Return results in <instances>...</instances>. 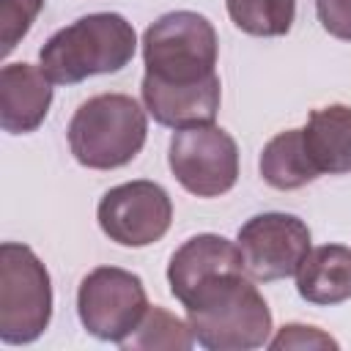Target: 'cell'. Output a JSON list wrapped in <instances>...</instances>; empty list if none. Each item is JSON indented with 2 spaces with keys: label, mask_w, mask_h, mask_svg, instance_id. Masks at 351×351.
<instances>
[{
  "label": "cell",
  "mask_w": 351,
  "mask_h": 351,
  "mask_svg": "<svg viewBox=\"0 0 351 351\" xmlns=\"http://www.w3.org/2000/svg\"><path fill=\"white\" fill-rule=\"evenodd\" d=\"M269 348H274V351H282V348H337V343L315 326L288 324L280 329V335L274 340H269Z\"/></svg>",
  "instance_id": "18"
},
{
  "label": "cell",
  "mask_w": 351,
  "mask_h": 351,
  "mask_svg": "<svg viewBox=\"0 0 351 351\" xmlns=\"http://www.w3.org/2000/svg\"><path fill=\"white\" fill-rule=\"evenodd\" d=\"M195 335L186 321L176 318L165 307H148L140 326L121 343V348H176L186 351L192 348Z\"/></svg>",
  "instance_id": "16"
},
{
  "label": "cell",
  "mask_w": 351,
  "mask_h": 351,
  "mask_svg": "<svg viewBox=\"0 0 351 351\" xmlns=\"http://www.w3.org/2000/svg\"><path fill=\"white\" fill-rule=\"evenodd\" d=\"M244 258V271L258 282L285 280L299 271L310 252V228L282 211L250 217L236 236Z\"/></svg>",
  "instance_id": "8"
},
{
  "label": "cell",
  "mask_w": 351,
  "mask_h": 351,
  "mask_svg": "<svg viewBox=\"0 0 351 351\" xmlns=\"http://www.w3.org/2000/svg\"><path fill=\"white\" fill-rule=\"evenodd\" d=\"M296 291L310 304H340L351 299V250L343 244L310 250L296 271Z\"/></svg>",
  "instance_id": "13"
},
{
  "label": "cell",
  "mask_w": 351,
  "mask_h": 351,
  "mask_svg": "<svg viewBox=\"0 0 351 351\" xmlns=\"http://www.w3.org/2000/svg\"><path fill=\"white\" fill-rule=\"evenodd\" d=\"M145 285L137 274L118 266H99L82 277L77 313L82 326L107 343H123L148 313Z\"/></svg>",
  "instance_id": "6"
},
{
  "label": "cell",
  "mask_w": 351,
  "mask_h": 351,
  "mask_svg": "<svg viewBox=\"0 0 351 351\" xmlns=\"http://www.w3.org/2000/svg\"><path fill=\"white\" fill-rule=\"evenodd\" d=\"M321 27L343 41H351V0H315Z\"/></svg>",
  "instance_id": "19"
},
{
  "label": "cell",
  "mask_w": 351,
  "mask_h": 351,
  "mask_svg": "<svg viewBox=\"0 0 351 351\" xmlns=\"http://www.w3.org/2000/svg\"><path fill=\"white\" fill-rule=\"evenodd\" d=\"M145 110L126 93H99L77 107L69 123V148L82 167L115 170L145 145Z\"/></svg>",
  "instance_id": "4"
},
{
  "label": "cell",
  "mask_w": 351,
  "mask_h": 351,
  "mask_svg": "<svg viewBox=\"0 0 351 351\" xmlns=\"http://www.w3.org/2000/svg\"><path fill=\"white\" fill-rule=\"evenodd\" d=\"M181 304L195 340L208 351H250L269 343L271 310L241 269L206 277Z\"/></svg>",
  "instance_id": "1"
},
{
  "label": "cell",
  "mask_w": 351,
  "mask_h": 351,
  "mask_svg": "<svg viewBox=\"0 0 351 351\" xmlns=\"http://www.w3.org/2000/svg\"><path fill=\"white\" fill-rule=\"evenodd\" d=\"M167 165L186 192L219 197L230 192L239 178V148L222 126L197 123L173 132Z\"/></svg>",
  "instance_id": "7"
},
{
  "label": "cell",
  "mask_w": 351,
  "mask_h": 351,
  "mask_svg": "<svg viewBox=\"0 0 351 351\" xmlns=\"http://www.w3.org/2000/svg\"><path fill=\"white\" fill-rule=\"evenodd\" d=\"M96 217L110 241L121 247H148L170 230L173 203L165 186L140 178L104 192Z\"/></svg>",
  "instance_id": "9"
},
{
  "label": "cell",
  "mask_w": 351,
  "mask_h": 351,
  "mask_svg": "<svg viewBox=\"0 0 351 351\" xmlns=\"http://www.w3.org/2000/svg\"><path fill=\"white\" fill-rule=\"evenodd\" d=\"M258 167H261L263 181L274 189H299L318 178V170L313 167L304 151L302 129H288L271 137L263 145Z\"/></svg>",
  "instance_id": "14"
},
{
  "label": "cell",
  "mask_w": 351,
  "mask_h": 351,
  "mask_svg": "<svg viewBox=\"0 0 351 351\" xmlns=\"http://www.w3.org/2000/svg\"><path fill=\"white\" fill-rule=\"evenodd\" d=\"M52 104V80L41 66L8 63L0 71V126L8 134L36 132Z\"/></svg>",
  "instance_id": "10"
},
{
  "label": "cell",
  "mask_w": 351,
  "mask_h": 351,
  "mask_svg": "<svg viewBox=\"0 0 351 351\" xmlns=\"http://www.w3.org/2000/svg\"><path fill=\"white\" fill-rule=\"evenodd\" d=\"M233 269L244 271V258H241L239 244H233V241H228L225 236H217V233L192 236L170 258V266H167L170 293L178 302H184L186 293L197 282H203L211 274L233 271Z\"/></svg>",
  "instance_id": "11"
},
{
  "label": "cell",
  "mask_w": 351,
  "mask_h": 351,
  "mask_svg": "<svg viewBox=\"0 0 351 351\" xmlns=\"http://www.w3.org/2000/svg\"><path fill=\"white\" fill-rule=\"evenodd\" d=\"M44 0H0V52L8 55L33 27Z\"/></svg>",
  "instance_id": "17"
},
{
  "label": "cell",
  "mask_w": 351,
  "mask_h": 351,
  "mask_svg": "<svg viewBox=\"0 0 351 351\" xmlns=\"http://www.w3.org/2000/svg\"><path fill=\"white\" fill-rule=\"evenodd\" d=\"M217 30L195 11H170L143 33V85L154 88H206L219 82Z\"/></svg>",
  "instance_id": "2"
},
{
  "label": "cell",
  "mask_w": 351,
  "mask_h": 351,
  "mask_svg": "<svg viewBox=\"0 0 351 351\" xmlns=\"http://www.w3.org/2000/svg\"><path fill=\"white\" fill-rule=\"evenodd\" d=\"M52 318V282L38 255L16 241L0 247V340L33 343Z\"/></svg>",
  "instance_id": "5"
},
{
  "label": "cell",
  "mask_w": 351,
  "mask_h": 351,
  "mask_svg": "<svg viewBox=\"0 0 351 351\" xmlns=\"http://www.w3.org/2000/svg\"><path fill=\"white\" fill-rule=\"evenodd\" d=\"M233 25L250 36H285L296 16V0H225Z\"/></svg>",
  "instance_id": "15"
},
{
  "label": "cell",
  "mask_w": 351,
  "mask_h": 351,
  "mask_svg": "<svg viewBox=\"0 0 351 351\" xmlns=\"http://www.w3.org/2000/svg\"><path fill=\"white\" fill-rule=\"evenodd\" d=\"M302 140L318 176L351 173V107L329 104L313 110L302 129Z\"/></svg>",
  "instance_id": "12"
},
{
  "label": "cell",
  "mask_w": 351,
  "mask_h": 351,
  "mask_svg": "<svg viewBox=\"0 0 351 351\" xmlns=\"http://www.w3.org/2000/svg\"><path fill=\"white\" fill-rule=\"evenodd\" d=\"M137 49V33L121 14H88L58 30L38 52L44 74L55 85H77L93 74L121 71Z\"/></svg>",
  "instance_id": "3"
}]
</instances>
